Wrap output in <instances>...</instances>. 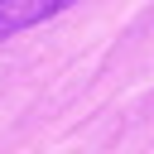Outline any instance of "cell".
Segmentation results:
<instances>
[{
	"label": "cell",
	"mask_w": 154,
	"mask_h": 154,
	"mask_svg": "<svg viewBox=\"0 0 154 154\" xmlns=\"http://www.w3.org/2000/svg\"><path fill=\"white\" fill-rule=\"evenodd\" d=\"M67 5H77V0H0V38H10V34H19V29L43 24V19L63 14Z\"/></svg>",
	"instance_id": "obj_1"
}]
</instances>
